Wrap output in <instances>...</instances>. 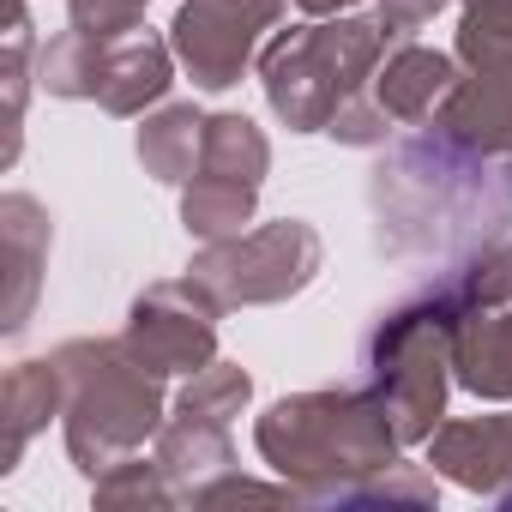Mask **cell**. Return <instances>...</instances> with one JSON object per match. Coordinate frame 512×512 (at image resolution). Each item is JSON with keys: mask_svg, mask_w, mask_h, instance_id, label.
<instances>
[{"mask_svg": "<svg viewBox=\"0 0 512 512\" xmlns=\"http://www.w3.org/2000/svg\"><path fill=\"white\" fill-rule=\"evenodd\" d=\"M452 7V0H380V19H386V31L398 37V43H410L422 25H434L440 13Z\"/></svg>", "mask_w": 512, "mask_h": 512, "instance_id": "cell-27", "label": "cell"}, {"mask_svg": "<svg viewBox=\"0 0 512 512\" xmlns=\"http://www.w3.org/2000/svg\"><path fill=\"white\" fill-rule=\"evenodd\" d=\"M320 266H326L320 229L302 217H278L229 241H199V253L187 260V284H199L217 302V314H235V308H278L302 296L320 278Z\"/></svg>", "mask_w": 512, "mask_h": 512, "instance_id": "cell-7", "label": "cell"}, {"mask_svg": "<svg viewBox=\"0 0 512 512\" xmlns=\"http://www.w3.org/2000/svg\"><path fill=\"white\" fill-rule=\"evenodd\" d=\"M296 0H181L169 25L175 61L199 91H235L241 73L260 61L266 31L284 25Z\"/></svg>", "mask_w": 512, "mask_h": 512, "instance_id": "cell-9", "label": "cell"}, {"mask_svg": "<svg viewBox=\"0 0 512 512\" xmlns=\"http://www.w3.org/2000/svg\"><path fill=\"white\" fill-rule=\"evenodd\" d=\"M253 446H260V458L296 488V506H332L350 482L404 458L392 410L362 380L278 398L253 422Z\"/></svg>", "mask_w": 512, "mask_h": 512, "instance_id": "cell-3", "label": "cell"}, {"mask_svg": "<svg viewBox=\"0 0 512 512\" xmlns=\"http://www.w3.org/2000/svg\"><path fill=\"white\" fill-rule=\"evenodd\" d=\"M61 368V434L73 470L91 482L115 458L145 452L157 428L169 422L163 374H151L121 338H67L49 350Z\"/></svg>", "mask_w": 512, "mask_h": 512, "instance_id": "cell-4", "label": "cell"}, {"mask_svg": "<svg viewBox=\"0 0 512 512\" xmlns=\"http://www.w3.org/2000/svg\"><path fill=\"white\" fill-rule=\"evenodd\" d=\"M464 67H506L512 61V0H458V43Z\"/></svg>", "mask_w": 512, "mask_h": 512, "instance_id": "cell-23", "label": "cell"}, {"mask_svg": "<svg viewBox=\"0 0 512 512\" xmlns=\"http://www.w3.org/2000/svg\"><path fill=\"white\" fill-rule=\"evenodd\" d=\"M223 500H296V488L278 476V482H253V476H241V470H223V476H211L205 488H193V500L187 506H223Z\"/></svg>", "mask_w": 512, "mask_h": 512, "instance_id": "cell-25", "label": "cell"}, {"mask_svg": "<svg viewBox=\"0 0 512 512\" xmlns=\"http://www.w3.org/2000/svg\"><path fill=\"white\" fill-rule=\"evenodd\" d=\"M0 247H7V320H0V332L19 338L31 326V314H37L49 247H55V223H49L43 199H31V193L0 199Z\"/></svg>", "mask_w": 512, "mask_h": 512, "instance_id": "cell-12", "label": "cell"}, {"mask_svg": "<svg viewBox=\"0 0 512 512\" xmlns=\"http://www.w3.org/2000/svg\"><path fill=\"white\" fill-rule=\"evenodd\" d=\"M157 464L169 470V482L181 488V500H193V488H205L211 476L235 470V440L229 422H205V416H169L151 440Z\"/></svg>", "mask_w": 512, "mask_h": 512, "instance_id": "cell-18", "label": "cell"}, {"mask_svg": "<svg viewBox=\"0 0 512 512\" xmlns=\"http://www.w3.org/2000/svg\"><path fill=\"white\" fill-rule=\"evenodd\" d=\"M199 145H205V109L199 103H157L151 115H139L133 151L139 169L163 187H187L199 169Z\"/></svg>", "mask_w": 512, "mask_h": 512, "instance_id": "cell-17", "label": "cell"}, {"mask_svg": "<svg viewBox=\"0 0 512 512\" xmlns=\"http://www.w3.org/2000/svg\"><path fill=\"white\" fill-rule=\"evenodd\" d=\"M145 7L151 0H67V25H79V31H133V25H145Z\"/></svg>", "mask_w": 512, "mask_h": 512, "instance_id": "cell-26", "label": "cell"}, {"mask_svg": "<svg viewBox=\"0 0 512 512\" xmlns=\"http://www.w3.org/2000/svg\"><path fill=\"white\" fill-rule=\"evenodd\" d=\"M470 314H482V302L464 284V272L446 266L416 296L380 308L374 326L362 332V386L392 410L404 446H428V434L446 422V392L458 386L452 338Z\"/></svg>", "mask_w": 512, "mask_h": 512, "instance_id": "cell-2", "label": "cell"}, {"mask_svg": "<svg viewBox=\"0 0 512 512\" xmlns=\"http://www.w3.org/2000/svg\"><path fill=\"white\" fill-rule=\"evenodd\" d=\"M428 464H434L446 482H458V488H470V494L506 506V500H512V410L440 422V428L428 434Z\"/></svg>", "mask_w": 512, "mask_h": 512, "instance_id": "cell-11", "label": "cell"}, {"mask_svg": "<svg viewBox=\"0 0 512 512\" xmlns=\"http://www.w3.org/2000/svg\"><path fill=\"white\" fill-rule=\"evenodd\" d=\"M37 31L31 7L7 0V55H0V79H7V163H19V133H25V97H31V61H37Z\"/></svg>", "mask_w": 512, "mask_h": 512, "instance_id": "cell-22", "label": "cell"}, {"mask_svg": "<svg viewBox=\"0 0 512 512\" xmlns=\"http://www.w3.org/2000/svg\"><path fill=\"white\" fill-rule=\"evenodd\" d=\"M338 512L350 506H380V512H434L440 506V470H422V464H386V470H368L362 482H350L338 500Z\"/></svg>", "mask_w": 512, "mask_h": 512, "instance_id": "cell-19", "label": "cell"}, {"mask_svg": "<svg viewBox=\"0 0 512 512\" xmlns=\"http://www.w3.org/2000/svg\"><path fill=\"white\" fill-rule=\"evenodd\" d=\"M392 31L374 13H338V19H314V25H290L260 49V91L272 103V115L290 133H326L332 115L374 91L380 61L392 55Z\"/></svg>", "mask_w": 512, "mask_h": 512, "instance_id": "cell-5", "label": "cell"}, {"mask_svg": "<svg viewBox=\"0 0 512 512\" xmlns=\"http://www.w3.org/2000/svg\"><path fill=\"white\" fill-rule=\"evenodd\" d=\"M217 302L181 278H157L133 296L127 308V326H121V344L163 380H187L199 374L205 362H217Z\"/></svg>", "mask_w": 512, "mask_h": 512, "instance_id": "cell-10", "label": "cell"}, {"mask_svg": "<svg viewBox=\"0 0 512 512\" xmlns=\"http://www.w3.org/2000/svg\"><path fill=\"white\" fill-rule=\"evenodd\" d=\"M452 380L482 404H512V308H482L458 326Z\"/></svg>", "mask_w": 512, "mask_h": 512, "instance_id": "cell-16", "label": "cell"}, {"mask_svg": "<svg viewBox=\"0 0 512 512\" xmlns=\"http://www.w3.org/2000/svg\"><path fill=\"white\" fill-rule=\"evenodd\" d=\"M91 500L97 506H139V512H169V506H187L181 488L169 482V470L157 464V452H127L115 458L103 476H91Z\"/></svg>", "mask_w": 512, "mask_h": 512, "instance_id": "cell-20", "label": "cell"}, {"mask_svg": "<svg viewBox=\"0 0 512 512\" xmlns=\"http://www.w3.org/2000/svg\"><path fill=\"white\" fill-rule=\"evenodd\" d=\"M392 127H398V121L386 115V103H380L374 91H362V97H350V103L332 115V127H326V133H332L338 145H356V151H386Z\"/></svg>", "mask_w": 512, "mask_h": 512, "instance_id": "cell-24", "label": "cell"}, {"mask_svg": "<svg viewBox=\"0 0 512 512\" xmlns=\"http://www.w3.org/2000/svg\"><path fill=\"white\" fill-rule=\"evenodd\" d=\"M506 163H512V157H506Z\"/></svg>", "mask_w": 512, "mask_h": 512, "instance_id": "cell-29", "label": "cell"}, {"mask_svg": "<svg viewBox=\"0 0 512 512\" xmlns=\"http://www.w3.org/2000/svg\"><path fill=\"white\" fill-rule=\"evenodd\" d=\"M362 0H296V13H308V19H338V13H356Z\"/></svg>", "mask_w": 512, "mask_h": 512, "instance_id": "cell-28", "label": "cell"}, {"mask_svg": "<svg viewBox=\"0 0 512 512\" xmlns=\"http://www.w3.org/2000/svg\"><path fill=\"white\" fill-rule=\"evenodd\" d=\"M175 43L133 25V31H79L67 25L61 37L43 43L37 55V79L49 97L61 103H97L103 115H151L157 103H169L175 85Z\"/></svg>", "mask_w": 512, "mask_h": 512, "instance_id": "cell-6", "label": "cell"}, {"mask_svg": "<svg viewBox=\"0 0 512 512\" xmlns=\"http://www.w3.org/2000/svg\"><path fill=\"white\" fill-rule=\"evenodd\" d=\"M253 404V374L241 368V362H205L199 374H187L181 380V392H175V404H169V416H205V422H235L241 410Z\"/></svg>", "mask_w": 512, "mask_h": 512, "instance_id": "cell-21", "label": "cell"}, {"mask_svg": "<svg viewBox=\"0 0 512 512\" xmlns=\"http://www.w3.org/2000/svg\"><path fill=\"white\" fill-rule=\"evenodd\" d=\"M464 79V61L446 55V49H428V43H398L380 73H374V97L386 103V115L398 127H422L440 115V103L452 97V85Z\"/></svg>", "mask_w": 512, "mask_h": 512, "instance_id": "cell-14", "label": "cell"}, {"mask_svg": "<svg viewBox=\"0 0 512 512\" xmlns=\"http://www.w3.org/2000/svg\"><path fill=\"white\" fill-rule=\"evenodd\" d=\"M61 416V368L49 356L13 362L0 380V476H13L31 452V440Z\"/></svg>", "mask_w": 512, "mask_h": 512, "instance_id": "cell-15", "label": "cell"}, {"mask_svg": "<svg viewBox=\"0 0 512 512\" xmlns=\"http://www.w3.org/2000/svg\"><path fill=\"white\" fill-rule=\"evenodd\" d=\"M374 247L386 260H458L464 247L506 235L512 163L458 145L440 127L404 133L368 175Z\"/></svg>", "mask_w": 512, "mask_h": 512, "instance_id": "cell-1", "label": "cell"}, {"mask_svg": "<svg viewBox=\"0 0 512 512\" xmlns=\"http://www.w3.org/2000/svg\"><path fill=\"white\" fill-rule=\"evenodd\" d=\"M434 127L482 157H512V61L506 67H464V79L440 103Z\"/></svg>", "mask_w": 512, "mask_h": 512, "instance_id": "cell-13", "label": "cell"}, {"mask_svg": "<svg viewBox=\"0 0 512 512\" xmlns=\"http://www.w3.org/2000/svg\"><path fill=\"white\" fill-rule=\"evenodd\" d=\"M272 175V139L235 109L205 115L199 169L181 187V229L193 241H229L260 211V187Z\"/></svg>", "mask_w": 512, "mask_h": 512, "instance_id": "cell-8", "label": "cell"}]
</instances>
